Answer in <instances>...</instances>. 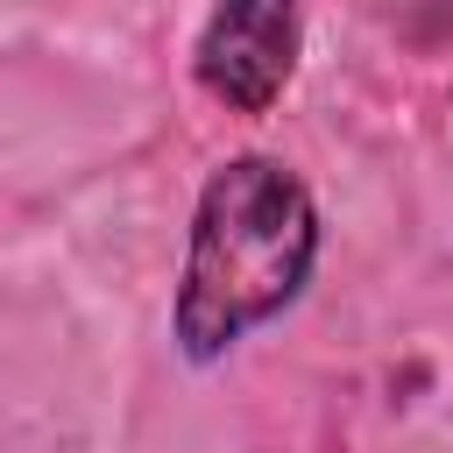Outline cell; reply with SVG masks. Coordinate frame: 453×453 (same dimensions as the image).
I'll list each match as a JSON object with an SVG mask.
<instances>
[{"label": "cell", "mask_w": 453, "mask_h": 453, "mask_svg": "<svg viewBox=\"0 0 453 453\" xmlns=\"http://www.w3.org/2000/svg\"><path fill=\"white\" fill-rule=\"evenodd\" d=\"M311 248H319V219H311L304 184L262 156L226 163L205 184L198 226H191V262H184V297H177L184 347L205 361L226 340H241L255 319L290 304V290L311 269Z\"/></svg>", "instance_id": "cell-1"}, {"label": "cell", "mask_w": 453, "mask_h": 453, "mask_svg": "<svg viewBox=\"0 0 453 453\" xmlns=\"http://www.w3.org/2000/svg\"><path fill=\"white\" fill-rule=\"evenodd\" d=\"M297 64V0H219L198 42V78L212 99L262 113Z\"/></svg>", "instance_id": "cell-2"}]
</instances>
